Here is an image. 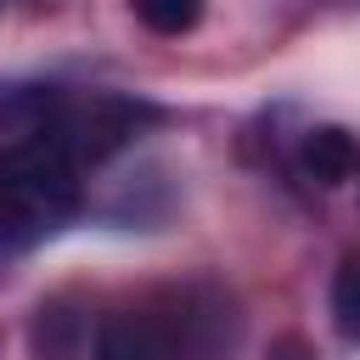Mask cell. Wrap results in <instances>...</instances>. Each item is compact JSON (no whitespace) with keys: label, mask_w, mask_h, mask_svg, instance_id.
Returning <instances> with one entry per match:
<instances>
[{"label":"cell","mask_w":360,"mask_h":360,"mask_svg":"<svg viewBox=\"0 0 360 360\" xmlns=\"http://www.w3.org/2000/svg\"><path fill=\"white\" fill-rule=\"evenodd\" d=\"M242 315L214 281H169L96 326V360H231Z\"/></svg>","instance_id":"1"},{"label":"cell","mask_w":360,"mask_h":360,"mask_svg":"<svg viewBox=\"0 0 360 360\" xmlns=\"http://www.w3.org/2000/svg\"><path fill=\"white\" fill-rule=\"evenodd\" d=\"M79 158L51 129H28L22 141L0 146V253L39 248L79 214Z\"/></svg>","instance_id":"2"},{"label":"cell","mask_w":360,"mask_h":360,"mask_svg":"<svg viewBox=\"0 0 360 360\" xmlns=\"http://www.w3.org/2000/svg\"><path fill=\"white\" fill-rule=\"evenodd\" d=\"M298 169H304L309 180H321V186H343V180L360 169V141H354L349 129H338V124H321V129L304 135Z\"/></svg>","instance_id":"3"},{"label":"cell","mask_w":360,"mask_h":360,"mask_svg":"<svg viewBox=\"0 0 360 360\" xmlns=\"http://www.w3.org/2000/svg\"><path fill=\"white\" fill-rule=\"evenodd\" d=\"M332 326L343 343H360V253H349L332 276Z\"/></svg>","instance_id":"4"},{"label":"cell","mask_w":360,"mask_h":360,"mask_svg":"<svg viewBox=\"0 0 360 360\" xmlns=\"http://www.w3.org/2000/svg\"><path fill=\"white\" fill-rule=\"evenodd\" d=\"M129 11H135V17H141L152 34L174 39V34H191V28H197L202 0H129Z\"/></svg>","instance_id":"5"},{"label":"cell","mask_w":360,"mask_h":360,"mask_svg":"<svg viewBox=\"0 0 360 360\" xmlns=\"http://www.w3.org/2000/svg\"><path fill=\"white\" fill-rule=\"evenodd\" d=\"M0 6H6V0H0Z\"/></svg>","instance_id":"6"}]
</instances>
